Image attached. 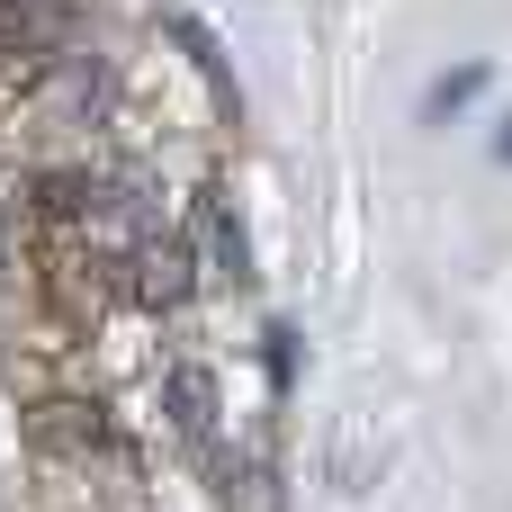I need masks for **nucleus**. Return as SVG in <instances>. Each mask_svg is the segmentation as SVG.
<instances>
[{
    "label": "nucleus",
    "mask_w": 512,
    "mask_h": 512,
    "mask_svg": "<svg viewBox=\"0 0 512 512\" xmlns=\"http://www.w3.org/2000/svg\"><path fill=\"white\" fill-rule=\"evenodd\" d=\"M198 270L207 279H252V243H243V216H234V198L225 189H198Z\"/></svg>",
    "instance_id": "5"
},
{
    "label": "nucleus",
    "mask_w": 512,
    "mask_h": 512,
    "mask_svg": "<svg viewBox=\"0 0 512 512\" xmlns=\"http://www.w3.org/2000/svg\"><path fill=\"white\" fill-rule=\"evenodd\" d=\"M36 450H54L72 468H99V459L126 450V432H117V414L99 396H54V405H36Z\"/></svg>",
    "instance_id": "4"
},
{
    "label": "nucleus",
    "mask_w": 512,
    "mask_h": 512,
    "mask_svg": "<svg viewBox=\"0 0 512 512\" xmlns=\"http://www.w3.org/2000/svg\"><path fill=\"white\" fill-rule=\"evenodd\" d=\"M36 99L63 117V126H108V108H117V63L99 54V45H63L45 72H36Z\"/></svg>",
    "instance_id": "3"
},
{
    "label": "nucleus",
    "mask_w": 512,
    "mask_h": 512,
    "mask_svg": "<svg viewBox=\"0 0 512 512\" xmlns=\"http://www.w3.org/2000/svg\"><path fill=\"white\" fill-rule=\"evenodd\" d=\"M495 162H512V117H504V126H495Z\"/></svg>",
    "instance_id": "8"
},
{
    "label": "nucleus",
    "mask_w": 512,
    "mask_h": 512,
    "mask_svg": "<svg viewBox=\"0 0 512 512\" xmlns=\"http://www.w3.org/2000/svg\"><path fill=\"white\" fill-rule=\"evenodd\" d=\"M477 90H486V63H459V72H441V81L423 90V117H459Z\"/></svg>",
    "instance_id": "6"
},
{
    "label": "nucleus",
    "mask_w": 512,
    "mask_h": 512,
    "mask_svg": "<svg viewBox=\"0 0 512 512\" xmlns=\"http://www.w3.org/2000/svg\"><path fill=\"white\" fill-rule=\"evenodd\" d=\"M261 342H270V351H261V360H270V387L288 396V378H297V333H288V324H270Z\"/></svg>",
    "instance_id": "7"
},
{
    "label": "nucleus",
    "mask_w": 512,
    "mask_h": 512,
    "mask_svg": "<svg viewBox=\"0 0 512 512\" xmlns=\"http://www.w3.org/2000/svg\"><path fill=\"white\" fill-rule=\"evenodd\" d=\"M153 405H162V432H171L189 459H207V450L225 441V378H216V360H198V351L162 360V369H153Z\"/></svg>",
    "instance_id": "2"
},
{
    "label": "nucleus",
    "mask_w": 512,
    "mask_h": 512,
    "mask_svg": "<svg viewBox=\"0 0 512 512\" xmlns=\"http://www.w3.org/2000/svg\"><path fill=\"white\" fill-rule=\"evenodd\" d=\"M117 288H126L144 315H189V297L207 288V270H198V243H189V234H171V225L135 234V243L117 252Z\"/></svg>",
    "instance_id": "1"
}]
</instances>
